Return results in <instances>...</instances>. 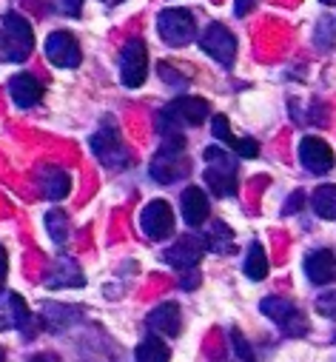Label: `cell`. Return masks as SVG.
Instances as JSON below:
<instances>
[{"label":"cell","mask_w":336,"mask_h":362,"mask_svg":"<svg viewBox=\"0 0 336 362\" xmlns=\"http://www.w3.org/2000/svg\"><path fill=\"white\" fill-rule=\"evenodd\" d=\"M0 57H4V35H0Z\"/></svg>","instance_id":"f35d334b"},{"label":"cell","mask_w":336,"mask_h":362,"mask_svg":"<svg viewBox=\"0 0 336 362\" xmlns=\"http://www.w3.org/2000/svg\"><path fill=\"white\" fill-rule=\"evenodd\" d=\"M316 311H319L322 317H336V291L322 294V297L316 300Z\"/></svg>","instance_id":"4dcf8cb0"},{"label":"cell","mask_w":336,"mask_h":362,"mask_svg":"<svg viewBox=\"0 0 336 362\" xmlns=\"http://www.w3.org/2000/svg\"><path fill=\"white\" fill-rule=\"evenodd\" d=\"M151 180L160 186H172L180 177L188 174V160H186V140L183 134H168L162 137L160 151L151 157Z\"/></svg>","instance_id":"6da1fadb"},{"label":"cell","mask_w":336,"mask_h":362,"mask_svg":"<svg viewBox=\"0 0 336 362\" xmlns=\"http://www.w3.org/2000/svg\"><path fill=\"white\" fill-rule=\"evenodd\" d=\"M336 43V23H333V18H322L319 21V26H316V46L319 49H330Z\"/></svg>","instance_id":"4316f807"},{"label":"cell","mask_w":336,"mask_h":362,"mask_svg":"<svg viewBox=\"0 0 336 362\" xmlns=\"http://www.w3.org/2000/svg\"><path fill=\"white\" fill-rule=\"evenodd\" d=\"M245 277L251 280H265L268 277V257L260 243H251L248 257H245Z\"/></svg>","instance_id":"cb8c5ba5"},{"label":"cell","mask_w":336,"mask_h":362,"mask_svg":"<svg viewBox=\"0 0 336 362\" xmlns=\"http://www.w3.org/2000/svg\"><path fill=\"white\" fill-rule=\"evenodd\" d=\"M260 308H263V314H265L268 320H274L288 337H302V334L308 331V322H305V317L299 314V308H296L294 303L282 300V297H265Z\"/></svg>","instance_id":"9c48e42d"},{"label":"cell","mask_w":336,"mask_h":362,"mask_svg":"<svg viewBox=\"0 0 336 362\" xmlns=\"http://www.w3.org/2000/svg\"><path fill=\"white\" fill-rule=\"evenodd\" d=\"M299 163L311 174H325L333 168V148L322 137H302L299 143Z\"/></svg>","instance_id":"7c38bea8"},{"label":"cell","mask_w":336,"mask_h":362,"mask_svg":"<svg viewBox=\"0 0 336 362\" xmlns=\"http://www.w3.org/2000/svg\"><path fill=\"white\" fill-rule=\"evenodd\" d=\"M203 254H205V243H203V237H183V240H177L172 248H165L162 251V259L172 265V268H191L194 271V265L203 259Z\"/></svg>","instance_id":"4fadbf2b"},{"label":"cell","mask_w":336,"mask_h":362,"mask_svg":"<svg viewBox=\"0 0 336 362\" xmlns=\"http://www.w3.org/2000/svg\"><path fill=\"white\" fill-rule=\"evenodd\" d=\"M203 243H205V248H208V251L231 254V251H234V231H231L225 223H211V228L205 231Z\"/></svg>","instance_id":"603a6c76"},{"label":"cell","mask_w":336,"mask_h":362,"mask_svg":"<svg viewBox=\"0 0 336 362\" xmlns=\"http://www.w3.org/2000/svg\"><path fill=\"white\" fill-rule=\"evenodd\" d=\"M197 283H200V274H197V271H191L188 277H183V280H180V288H186V291H194V288H197Z\"/></svg>","instance_id":"d6a6232c"},{"label":"cell","mask_w":336,"mask_h":362,"mask_svg":"<svg viewBox=\"0 0 336 362\" xmlns=\"http://www.w3.org/2000/svg\"><path fill=\"white\" fill-rule=\"evenodd\" d=\"M60 9H63V15L77 18V15H80V9H83V4H77V0H74V4H60Z\"/></svg>","instance_id":"e575fe53"},{"label":"cell","mask_w":336,"mask_h":362,"mask_svg":"<svg viewBox=\"0 0 336 362\" xmlns=\"http://www.w3.org/2000/svg\"><path fill=\"white\" fill-rule=\"evenodd\" d=\"M251 6H254V4H236V15H245Z\"/></svg>","instance_id":"8d00e7d4"},{"label":"cell","mask_w":336,"mask_h":362,"mask_svg":"<svg viewBox=\"0 0 336 362\" xmlns=\"http://www.w3.org/2000/svg\"><path fill=\"white\" fill-rule=\"evenodd\" d=\"M46 57L57 69H77L83 60V52H80V43L71 32H52L46 37Z\"/></svg>","instance_id":"8fae6325"},{"label":"cell","mask_w":336,"mask_h":362,"mask_svg":"<svg viewBox=\"0 0 336 362\" xmlns=\"http://www.w3.org/2000/svg\"><path fill=\"white\" fill-rule=\"evenodd\" d=\"M234 148H236L239 157H257V154H260V143L251 140V137H236Z\"/></svg>","instance_id":"f546056e"},{"label":"cell","mask_w":336,"mask_h":362,"mask_svg":"<svg viewBox=\"0 0 336 362\" xmlns=\"http://www.w3.org/2000/svg\"><path fill=\"white\" fill-rule=\"evenodd\" d=\"M134 362H172V351H168V345L160 339V337H145L137 351H134Z\"/></svg>","instance_id":"7402d4cb"},{"label":"cell","mask_w":336,"mask_h":362,"mask_svg":"<svg viewBox=\"0 0 336 362\" xmlns=\"http://www.w3.org/2000/svg\"><path fill=\"white\" fill-rule=\"evenodd\" d=\"M180 322H183V317H180V305L177 303H162V305H157L148 317H145V325H148V331L157 337V334H162V337H177L180 334Z\"/></svg>","instance_id":"2e32d148"},{"label":"cell","mask_w":336,"mask_h":362,"mask_svg":"<svg viewBox=\"0 0 336 362\" xmlns=\"http://www.w3.org/2000/svg\"><path fill=\"white\" fill-rule=\"evenodd\" d=\"M205 117H208V103L203 98H177L160 112L157 126L162 137H168V134H180L183 126H200Z\"/></svg>","instance_id":"3957f363"},{"label":"cell","mask_w":336,"mask_h":362,"mask_svg":"<svg viewBox=\"0 0 336 362\" xmlns=\"http://www.w3.org/2000/svg\"><path fill=\"white\" fill-rule=\"evenodd\" d=\"M148 74V49L140 37H131L120 52V80L128 88H137L145 83Z\"/></svg>","instance_id":"52a82bcc"},{"label":"cell","mask_w":336,"mask_h":362,"mask_svg":"<svg viewBox=\"0 0 336 362\" xmlns=\"http://www.w3.org/2000/svg\"><path fill=\"white\" fill-rule=\"evenodd\" d=\"M0 362H6V351L4 348H0Z\"/></svg>","instance_id":"74e56055"},{"label":"cell","mask_w":336,"mask_h":362,"mask_svg":"<svg viewBox=\"0 0 336 362\" xmlns=\"http://www.w3.org/2000/svg\"><path fill=\"white\" fill-rule=\"evenodd\" d=\"M200 49L214 57L220 66H234L236 57V37L228 32V26L222 23H208L205 32L200 35Z\"/></svg>","instance_id":"ba28073f"},{"label":"cell","mask_w":336,"mask_h":362,"mask_svg":"<svg viewBox=\"0 0 336 362\" xmlns=\"http://www.w3.org/2000/svg\"><path fill=\"white\" fill-rule=\"evenodd\" d=\"M140 228L151 237V240H165L174 234V211L165 200H151L143 211H140Z\"/></svg>","instance_id":"30bf717a"},{"label":"cell","mask_w":336,"mask_h":362,"mask_svg":"<svg viewBox=\"0 0 336 362\" xmlns=\"http://www.w3.org/2000/svg\"><path fill=\"white\" fill-rule=\"evenodd\" d=\"M231 342H234V348H236V356H239L242 362H257V359H254V351H251V345L245 342V337H242L236 328H231Z\"/></svg>","instance_id":"f1b7e54d"},{"label":"cell","mask_w":336,"mask_h":362,"mask_svg":"<svg viewBox=\"0 0 336 362\" xmlns=\"http://www.w3.org/2000/svg\"><path fill=\"white\" fill-rule=\"evenodd\" d=\"M311 203L322 220H336V186H319Z\"/></svg>","instance_id":"d4e9b609"},{"label":"cell","mask_w":336,"mask_h":362,"mask_svg":"<svg viewBox=\"0 0 336 362\" xmlns=\"http://www.w3.org/2000/svg\"><path fill=\"white\" fill-rule=\"evenodd\" d=\"M302 200H305V192H294V197H291V203L285 206V211L291 214V211H296L299 206H302Z\"/></svg>","instance_id":"836d02e7"},{"label":"cell","mask_w":336,"mask_h":362,"mask_svg":"<svg viewBox=\"0 0 336 362\" xmlns=\"http://www.w3.org/2000/svg\"><path fill=\"white\" fill-rule=\"evenodd\" d=\"M0 26H4V57L6 60H26L35 49V32H32V23L18 15V12H6L4 21H0Z\"/></svg>","instance_id":"277c9868"},{"label":"cell","mask_w":336,"mask_h":362,"mask_svg":"<svg viewBox=\"0 0 336 362\" xmlns=\"http://www.w3.org/2000/svg\"><path fill=\"white\" fill-rule=\"evenodd\" d=\"M180 206H183V220L188 226H203L208 220V200H205V192L197 189V186H188L180 197Z\"/></svg>","instance_id":"ffe728a7"},{"label":"cell","mask_w":336,"mask_h":362,"mask_svg":"<svg viewBox=\"0 0 336 362\" xmlns=\"http://www.w3.org/2000/svg\"><path fill=\"white\" fill-rule=\"evenodd\" d=\"M9 95H12V100H15L20 109H32V106H37L40 98H43V83H40L35 74L20 71V74H15L12 83H9Z\"/></svg>","instance_id":"e0dca14e"},{"label":"cell","mask_w":336,"mask_h":362,"mask_svg":"<svg viewBox=\"0 0 336 362\" xmlns=\"http://www.w3.org/2000/svg\"><path fill=\"white\" fill-rule=\"evenodd\" d=\"M43 320L49 328L63 331L68 325H74L80 320V308L77 305H57V303H46L43 305Z\"/></svg>","instance_id":"44dd1931"},{"label":"cell","mask_w":336,"mask_h":362,"mask_svg":"<svg viewBox=\"0 0 336 362\" xmlns=\"http://www.w3.org/2000/svg\"><path fill=\"white\" fill-rule=\"evenodd\" d=\"M68 174L60 165H40L37 171V189L46 200H63L68 194Z\"/></svg>","instance_id":"d6986e66"},{"label":"cell","mask_w":336,"mask_h":362,"mask_svg":"<svg viewBox=\"0 0 336 362\" xmlns=\"http://www.w3.org/2000/svg\"><path fill=\"white\" fill-rule=\"evenodd\" d=\"M32 325V314L23 303V297H18L15 291H0V331L6 328H29Z\"/></svg>","instance_id":"5bb4252c"},{"label":"cell","mask_w":336,"mask_h":362,"mask_svg":"<svg viewBox=\"0 0 336 362\" xmlns=\"http://www.w3.org/2000/svg\"><path fill=\"white\" fill-rule=\"evenodd\" d=\"M92 151H95V157H97L106 168H114V171H117V168L131 165V154H128V148H126L120 132L112 129V126H103L100 132L92 134Z\"/></svg>","instance_id":"8992f818"},{"label":"cell","mask_w":336,"mask_h":362,"mask_svg":"<svg viewBox=\"0 0 336 362\" xmlns=\"http://www.w3.org/2000/svg\"><path fill=\"white\" fill-rule=\"evenodd\" d=\"M211 132H214V137H217V140H222V143H228V146L234 148L236 137L231 134V123H228V117H225V115H214V117H211Z\"/></svg>","instance_id":"83f0119b"},{"label":"cell","mask_w":336,"mask_h":362,"mask_svg":"<svg viewBox=\"0 0 336 362\" xmlns=\"http://www.w3.org/2000/svg\"><path fill=\"white\" fill-rule=\"evenodd\" d=\"M46 286L49 288H83L86 286V277H83L80 265L71 257H57L52 271L46 274Z\"/></svg>","instance_id":"9a60e30c"},{"label":"cell","mask_w":336,"mask_h":362,"mask_svg":"<svg viewBox=\"0 0 336 362\" xmlns=\"http://www.w3.org/2000/svg\"><path fill=\"white\" fill-rule=\"evenodd\" d=\"M305 274H308V280L313 286H328L336 277V257H333V251H328V248L311 251L305 257Z\"/></svg>","instance_id":"ac0fdd59"},{"label":"cell","mask_w":336,"mask_h":362,"mask_svg":"<svg viewBox=\"0 0 336 362\" xmlns=\"http://www.w3.org/2000/svg\"><path fill=\"white\" fill-rule=\"evenodd\" d=\"M6 274H9V257H6V248L0 245V286L6 283Z\"/></svg>","instance_id":"1f68e13d"},{"label":"cell","mask_w":336,"mask_h":362,"mask_svg":"<svg viewBox=\"0 0 336 362\" xmlns=\"http://www.w3.org/2000/svg\"><path fill=\"white\" fill-rule=\"evenodd\" d=\"M46 231L57 245H63L68 240V217L63 211H49L46 214Z\"/></svg>","instance_id":"484cf974"},{"label":"cell","mask_w":336,"mask_h":362,"mask_svg":"<svg viewBox=\"0 0 336 362\" xmlns=\"http://www.w3.org/2000/svg\"><path fill=\"white\" fill-rule=\"evenodd\" d=\"M205 160V186L217 194V197H234L236 186H239V174H236V163L225 148L208 146L203 151Z\"/></svg>","instance_id":"7a4b0ae2"},{"label":"cell","mask_w":336,"mask_h":362,"mask_svg":"<svg viewBox=\"0 0 336 362\" xmlns=\"http://www.w3.org/2000/svg\"><path fill=\"white\" fill-rule=\"evenodd\" d=\"M29 362H60L54 354H37V356H32Z\"/></svg>","instance_id":"d590c367"},{"label":"cell","mask_w":336,"mask_h":362,"mask_svg":"<svg viewBox=\"0 0 336 362\" xmlns=\"http://www.w3.org/2000/svg\"><path fill=\"white\" fill-rule=\"evenodd\" d=\"M157 32L168 46H186L194 40L197 23L188 9H162L157 18Z\"/></svg>","instance_id":"5b68a950"}]
</instances>
